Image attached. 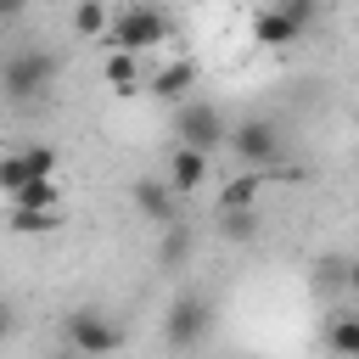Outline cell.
<instances>
[{
  "mask_svg": "<svg viewBox=\"0 0 359 359\" xmlns=\"http://www.w3.org/2000/svg\"><path fill=\"white\" fill-rule=\"evenodd\" d=\"M325 348L331 359H359V314H337L325 325Z\"/></svg>",
  "mask_w": 359,
  "mask_h": 359,
  "instance_id": "obj_12",
  "label": "cell"
},
{
  "mask_svg": "<svg viewBox=\"0 0 359 359\" xmlns=\"http://www.w3.org/2000/svg\"><path fill=\"white\" fill-rule=\"evenodd\" d=\"M342 280H348V292L359 297V264H348V275H342Z\"/></svg>",
  "mask_w": 359,
  "mask_h": 359,
  "instance_id": "obj_23",
  "label": "cell"
},
{
  "mask_svg": "<svg viewBox=\"0 0 359 359\" xmlns=\"http://www.w3.org/2000/svg\"><path fill=\"white\" fill-rule=\"evenodd\" d=\"M101 79L112 84V95H135L140 90V56H107Z\"/></svg>",
  "mask_w": 359,
  "mask_h": 359,
  "instance_id": "obj_15",
  "label": "cell"
},
{
  "mask_svg": "<svg viewBox=\"0 0 359 359\" xmlns=\"http://www.w3.org/2000/svg\"><path fill=\"white\" fill-rule=\"evenodd\" d=\"M230 140V123H224V112L213 107V101H180L174 107V146H185V151H213V146H224Z\"/></svg>",
  "mask_w": 359,
  "mask_h": 359,
  "instance_id": "obj_3",
  "label": "cell"
},
{
  "mask_svg": "<svg viewBox=\"0 0 359 359\" xmlns=\"http://www.w3.org/2000/svg\"><path fill=\"white\" fill-rule=\"evenodd\" d=\"M73 28H79L84 39H107V28H112V11H107L101 0H79V6H73Z\"/></svg>",
  "mask_w": 359,
  "mask_h": 359,
  "instance_id": "obj_16",
  "label": "cell"
},
{
  "mask_svg": "<svg viewBox=\"0 0 359 359\" xmlns=\"http://www.w3.org/2000/svg\"><path fill=\"white\" fill-rule=\"evenodd\" d=\"M168 191L174 196H185V191H202L208 185V157L202 151H185V146H174V157H168Z\"/></svg>",
  "mask_w": 359,
  "mask_h": 359,
  "instance_id": "obj_9",
  "label": "cell"
},
{
  "mask_svg": "<svg viewBox=\"0 0 359 359\" xmlns=\"http://www.w3.org/2000/svg\"><path fill=\"white\" fill-rule=\"evenodd\" d=\"M11 325H17V314H11V303H6V297H0V342H6V337H11Z\"/></svg>",
  "mask_w": 359,
  "mask_h": 359,
  "instance_id": "obj_21",
  "label": "cell"
},
{
  "mask_svg": "<svg viewBox=\"0 0 359 359\" xmlns=\"http://www.w3.org/2000/svg\"><path fill=\"white\" fill-rule=\"evenodd\" d=\"M129 202H135V213H140L146 224H163V230L174 224V191H168V180H151V174L135 180V185H129Z\"/></svg>",
  "mask_w": 359,
  "mask_h": 359,
  "instance_id": "obj_7",
  "label": "cell"
},
{
  "mask_svg": "<svg viewBox=\"0 0 359 359\" xmlns=\"http://www.w3.org/2000/svg\"><path fill=\"white\" fill-rule=\"evenodd\" d=\"M67 348L84 353V359H107V353L123 348V331H118L101 309H73V314H67Z\"/></svg>",
  "mask_w": 359,
  "mask_h": 359,
  "instance_id": "obj_6",
  "label": "cell"
},
{
  "mask_svg": "<svg viewBox=\"0 0 359 359\" xmlns=\"http://www.w3.org/2000/svg\"><path fill=\"white\" fill-rule=\"evenodd\" d=\"M174 39V17L163 11V6H123L118 17H112V28H107V50L112 56H140V50H151V45H168Z\"/></svg>",
  "mask_w": 359,
  "mask_h": 359,
  "instance_id": "obj_2",
  "label": "cell"
},
{
  "mask_svg": "<svg viewBox=\"0 0 359 359\" xmlns=\"http://www.w3.org/2000/svg\"><path fill=\"white\" fill-rule=\"evenodd\" d=\"M258 196H264V174H236L219 191V213H258Z\"/></svg>",
  "mask_w": 359,
  "mask_h": 359,
  "instance_id": "obj_11",
  "label": "cell"
},
{
  "mask_svg": "<svg viewBox=\"0 0 359 359\" xmlns=\"http://www.w3.org/2000/svg\"><path fill=\"white\" fill-rule=\"evenodd\" d=\"M11 208H56V180H34V185H22L17 196H11Z\"/></svg>",
  "mask_w": 359,
  "mask_h": 359,
  "instance_id": "obj_17",
  "label": "cell"
},
{
  "mask_svg": "<svg viewBox=\"0 0 359 359\" xmlns=\"http://www.w3.org/2000/svg\"><path fill=\"white\" fill-rule=\"evenodd\" d=\"M252 39H258V45H297V39H303V22H292L280 6H264V11L252 17Z\"/></svg>",
  "mask_w": 359,
  "mask_h": 359,
  "instance_id": "obj_10",
  "label": "cell"
},
{
  "mask_svg": "<svg viewBox=\"0 0 359 359\" xmlns=\"http://www.w3.org/2000/svg\"><path fill=\"white\" fill-rule=\"evenodd\" d=\"M230 151L247 163V174H264L269 180L280 168V157H286V140H280V129L269 118H247V123L230 129Z\"/></svg>",
  "mask_w": 359,
  "mask_h": 359,
  "instance_id": "obj_4",
  "label": "cell"
},
{
  "mask_svg": "<svg viewBox=\"0 0 359 359\" xmlns=\"http://www.w3.org/2000/svg\"><path fill=\"white\" fill-rule=\"evenodd\" d=\"M280 11H286L292 22H303V28H314V17H320V11H314V0H280Z\"/></svg>",
  "mask_w": 359,
  "mask_h": 359,
  "instance_id": "obj_20",
  "label": "cell"
},
{
  "mask_svg": "<svg viewBox=\"0 0 359 359\" xmlns=\"http://www.w3.org/2000/svg\"><path fill=\"white\" fill-rule=\"evenodd\" d=\"M56 224H62L56 208H39V213H34V208H11V213H6V230H11V236H45V230H56Z\"/></svg>",
  "mask_w": 359,
  "mask_h": 359,
  "instance_id": "obj_13",
  "label": "cell"
},
{
  "mask_svg": "<svg viewBox=\"0 0 359 359\" xmlns=\"http://www.w3.org/2000/svg\"><path fill=\"white\" fill-rule=\"evenodd\" d=\"M191 252V230L185 224H168V236H163V264H180Z\"/></svg>",
  "mask_w": 359,
  "mask_h": 359,
  "instance_id": "obj_19",
  "label": "cell"
},
{
  "mask_svg": "<svg viewBox=\"0 0 359 359\" xmlns=\"http://www.w3.org/2000/svg\"><path fill=\"white\" fill-rule=\"evenodd\" d=\"M191 90H196V62H185V56H174L168 67H157V73H151V95H157V101H168V107L191 101Z\"/></svg>",
  "mask_w": 359,
  "mask_h": 359,
  "instance_id": "obj_8",
  "label": "cell"
},
{
  "mask_svg": "<svg viewBox=\"0 0 359 359\" xmlns=\"http://www.w3.org/2000/svg\"><path fill=\"white\" fill-rule=\"evenodd\" d=\"M39 174H34V163H28V146L22 151H0V191L6 196H17L22 185H34Z\"/></svg>",
  "mask_w": 359,
  "mask_h": 359,
  "instance_id": "obj_14",
  "label": "cell"
},
{
  "mask_svg": "<svg viewBox=\"0 0 359 359\" xmlns=\"http://www.w3.org/2000/svg\"><path fill=\"white\" fill-rule=\"evenodd\" d=\"M208 331H213V303H208L202 292H180V297L168 303V314H163L168 348H196Z\"/></svg>",
  "mask_w": 359,
  "mask_h": 359,
  "instance_id": "obj_5",
  "label": "cell"
},
{
  "mask_svg": "<svg viewBox=\"0 0 359 359\" xmlns=\"http://www.w3.org/2000/svg\"><path fill=\"white\" fill-rule=\"evenodd\" d=\"M219 230L230 241H252L258 236V213H219Z\"/></svg>",
  "mask_w": 359,
  "mask_h": 359,
  "instance_id": "obj_18",
  "label": "cell"
},
{
  "mask_svg": "<svg viewBox=\"0 0 359 359\" xmlns=\"http://www.w3.org/2000/svg\"><path fill=\"white\" fill-rule=\"evenodd\" d=\"M56 73H62V56L56 50H45V45H11L0 56V101L28 107V101H39L56 84Z\"/></svg>",
  "mask_w": 359,
  "mask_h": 359,
  "instance_id": "obj_1",
  "label": "cell"
},
{
  "mask_svg": "<svg viewBox=\"0 0 359 359\" xmlns=\"http://www.w3.org/2000/svg\"><path fill=\"white\" fill-rule=\"evenodd\" d=\"M50 359H84V353H73V348H62V353H50Z\"/></svg>",
  "mask_w": 359,
  "mask_h": 359,
  "instance_id": "obj_24",
  "label": "cell"
},
{
  "mask_svg": "<svg viewBox=\"0 0 359 359\" xmlns=\"http://www.w3.org/2000/svg\"><path fill=\"white\" fill-rule=\"evenodd\" d=\"M17 11H22V6H17V0H0V22H11V17H17Z\"/></svg>",
  "mask_w": 359,
  "mask_h": 359,
  "instance_id": "obj_22",
  "label": "cell"
}]
</instances>
